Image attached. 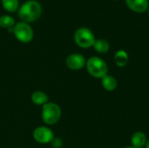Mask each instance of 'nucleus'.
Returning a JSON list of instances; mask_svg holds the SVG:
<instances>
[{
    "instance_id": "nucleus-1",
    "label": "nucleus",
    "mask_w": 149,
    "mask_h": 148,
    "mask_svg": "<svg viewBox=\"0 0 149 148\" xmlns=\"http://www.w3.org/2000/svg\"><path fill=\"white\" fill-rule=\"evenodd\" d=\"M42 13L40 3L35 0L24 2L18 10V16L24 22H34L39 18Z\"/></svg>"
},
{
    "instance_id": "nucleus-2",
    "label": "nucleus",
    "mask_w": 149,
    "mask_h": 148,
    "mask_svg": "<svg viewBox=\"0 0 149 148\" xmlns=\"http://www.w3.org/2000/svg\"><path fill=\"white\" fill-rule=\"evenodd\" d=\"M86 66L88 73L93 78L102 79L107 74H108V66L107 63L99 57L93 56L88 58Z\"/></svg>"
},
{
    "instance_id": "nucleus-3",
    "label": "nucleus",
    "mask_w": 149,
    "mask_h": 148,
    "mask_svg": "<svg viewBox=\"0 0 149 148\" xmlns=\"http://www.w3.org/2000/svg\"><path fill=\"white\" fill-rule=\"evenodd\" d=\"M61 108L54 102H48L42 106V120L49 126L58 123L61 118Z\"/></svg>"
},
{
    "instance_id": "nucleus-4",
    "label": "nucleus",
    "mask_w": 149,
    "mask_h": 148,
    "mask_svg": "<svg viewBox=\"0 0 149 148\" xmlns=\"http://www.w3.org/2000/svg\"><path fill=\"white\" fill-rule=\"evenodd\" d=\"M73 38L76 44L85 49L93 46L94 42L96 40L93 32L86 27L79 28L75 31Z\"/></svg>"
},
{
    "instance_id": "nucleus-5",
    "label": "nucleus",
    "mask_w": 149,
    "mask_h": 148,
    "mask_svg": "<svg viewBox=\"0 0 149 148\" xmlns=\"http://www.w3.org/2000/svg\"><path fill=\"white\" fill-rule=\"evenodd\" d=\"M13 33L16 38L21 43H29L33 38V31L25 22H19L13 27Z\"/></svg>"
},
{
    "instance_id": "nucleus-6",
    "label": "nucleus",
    "mask_w": 149,
    "mask_h": 148,
    "mask_svg": "<svg viewBox=\"0 0 149 148\" xmlns=\"http://www.w3.org/2000/svg\"><path fill=\"white\" fill-rule=\"evenodd\" d=\"M34 140L40 144H48L55 138L53 132L47 126H38L33 131Z\"/></svg>"
},
{
    "instance_id": "nucleus-7",
    "label": "nucleus",
    "mask_w": 149,
    "mask_h": 148,
    "mask_svg": "<svg viewBox=\"0 0 149 148\" xmlns=\"http://www.w3.org/2000/svg\"><path fill=\"white\" fill-rule=\"evenodd\" d=\"M65 64L69 69L72 71H79L86 65V60L82 54L72 53L67 56L65 59Z\"/></svg>"
},
{
    "instance_id": "nucleus-8",
    "label": "nucleus",
    "mask_w": 149,
    "mask_h": 148,
    "mask_svg": "<svg viewBox=\"0 0 149 148\" xmlns=\"http://www.w3.org/2000/svg\"><path fill=\"white\" fill-rule=\"evenodd\" d=\"M127 6L134 12H145L149 6L148 0H126Z\"/></svg>"
},
{
    "instance_id": "nucleus-9",
    "label": "nucleus",
    "mask_w": 149,
    "mask_h": 148,
    "mask_svg": "<svg viewBox=\"0 0 149 148\" xmlns=\"http://www.w3.org/2000/svg\"><path fill=\"white\" fill-rule=\"evenodd\" d=\"M101 85L103 88L107 92H113L117 88L118 83L116 79L109 74H107L105 77L101 79Z\"/></svg>"
},
{
    "instance_id": "nucleus-10",
    "label": "nucleus",
    "mask_w": 149,
    "mask_h": 148,
    "mask_svg": "<svg viewBox=\"0 0 149 148\" xmlns=\"http://www.w3.org/2000/svg\"><path fill=\"white\" fill-rule=\"evenodd\" d=\"M147 140V136L143 132H135L131 138L132 147L136 148L143 147L146 145Z\"/></svg>"
},
{
    "instance_id": "nucleus-11",
    "label": "nucleus",
    "mask_w": 149,
    "mask_h": 148,
    "mask_svg": "<svg viewBox=\"0 0 149 148\" xmlns=\"http://www.w3.org/2000/svg\"><path fill=\"white\" fill-rule=\"evenodd\" d=\"M31 101L35 105L43 106L49 102V98L45 92L42 91H35L31 94Z\"/></svg>"
},
{
    "instance_id": "nucleus-12",
    "label": "nucleus",
    "mask_w": 149,
    "mask_h": 148,
    "mask_svg": "<svg viewBox=\"0 0 149 148\" xmlns=\"http://www.w3.org/2000/svg\"><path fill=\"white\" fill-rule=\"evenodd\" d=\"M129 61L128 54L124 50H119L114 55V62L115 65L119 67H124L127 65Z\"/></svg>"
},
{
    "instance_id": "nucleus-13",
    "label": "nucleus",
    "mask_w": 149,
    "mask_h": 148,
    "mask_svg": "<svg viewBox=\"0 0 149 148\" xmlns=\"http://www.w3.org/2000/svg\"><path fill=\"white\" fill-rule=\"evenodd\" d=\"M93 48L99 53H107L110 49V44L106 39H97L94 42Z\"/></svg>"
},
{
    "instance_id": "nucleus-14",
    "label": "nucleus",
    "mask_w": 149,
    "mask_h": 148,
    "mask_svg": "<svg viewBox=\"0 0 149 148\" xmlns=\"http://www.w3.org/2000/svg\"><path fill=\"white\" fill-rule=\"evenodd\" d=\"M15 26V20L12 17L3 15L0 17V27L4 29H10Z\"/></svg>"
},
{
    "instance_id": "nucleus-15",
    "label": "nucleus",
    "mask_w": 149,
    "mask_h": 148,
    "mask_svg": "<svg viewBox=\"0 0 149 148\" xmlns=\"http://www.w3.org/2000/svg\"><path fill=\"white\" fill-rule=\"evenodd\" d=\"M2 4L7 11L14 12L17 10L19 2L18 0H2Z\"/></svg>"
},
{
    "instance_id": "nucleus-16",
    "label": "nucleus",
    "mask_w": 149,
    "mask_h": 148,
    "mask_svg": "<svg viewBox=\"0 0 149 148\" xmlns=\"http://www.w3.org/2000/svg\"><path fill=\"white\" fill-rule=\"evenodd\" d=\"M52 146L53 148H60L63 145V142H62V140L59 139V138H54L52 140V141L51 142Z\"/></svg>"
},
{
    "instance_id": "nucleus-17",
    "label": "nucleus",
    "mask_w": 149,
    "mask_h": 148,
    "mask_svg": "<svg viewBox=\"0 0 149 148\" xmlns=\"http://www.w3.org/2000/svg\"><path fill=\"white\" fill-rule=\"evenodd\" d=\"M145 146H146V148H149V140H147V142H146V145H145Z\"/></svg>"
},
{
    "instance_id": "nucleus-18",
    "label": "nucleus",
    "mask_w": 149,
    "mask_h": 148,
    "mask_svg": "<svg viewBox=\"0 0 149 148\" xmlns=\"http://www.w3.org/2000/svg\"><path fill=\"white\" fill-rule=\"evenodd\" d=\"M124 148H136V147H126Z\"/></svg>"
},
{
    "instance_id": "nucleus-19",
    "label": "nucleus",
    "mask_w": 149,
    "mask_h": 148,
    "mask_svg": "<svg viewBox=\"0 0 149 148\" xmlns=\"http://www.w3.org/2000/svg\"><path fill=\"white\" fill-rule=\"evenodd\" d=\"M148 13H149V6H148Z\"/></svg>"
},
{
    "instance_id": "nucleus-20",
    "label": "nucleus",
    "mask_w": 149,
    "mask_h": 148,
    "mask_svg": "<svg viewBox=\"0 0 149 148\" xmlns=\"http://www.w3.org/2000/svg\"><path fill=\"white\" fill-rule=\"evenodd\" d=\"M115 1H117V0H115Z\"/></svg>"
}]
</instances>
